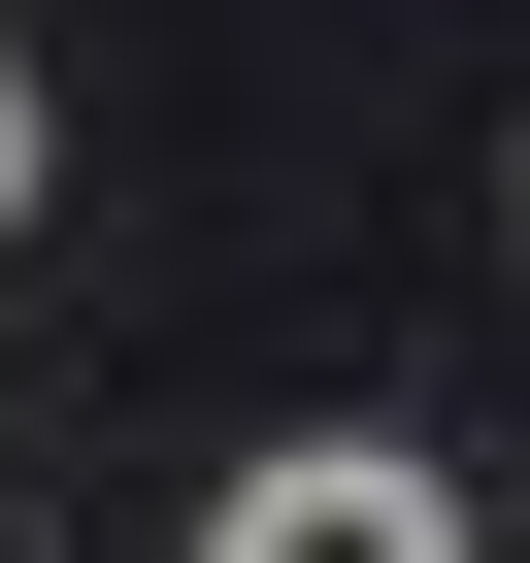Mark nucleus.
<instances>
[{
  "label": "nucleus",
  "mask_w": 530,
  "mask_h": 563,
  "mask_svg": "<svg viewBox=\"0 0 530 563\" xmlns=\"http://www.w3.org/2000/svg\"><path fill=\"white\" fill-rule=\"evenodd\" d=\"M199 563H464V497H431L398 431H299V464H232V497H199Z\"/></svg>",
  "instance_id": "nucleus-1"
},
{
  "label": "nucleus",
  "mask_w": 530,
  "mask_h": 563,
  "mask_svg": "<svg viewBox=\"0 0 530 563\" xmlns=\"http://www.w3.org/2000/svg\"><path fill=\"white\" fill-rule=\"evenodd\" d=\"M0 232H34V34H0Z\"/></svg>",
  "instance_id": "nucleus-2"
}]
</instances>
